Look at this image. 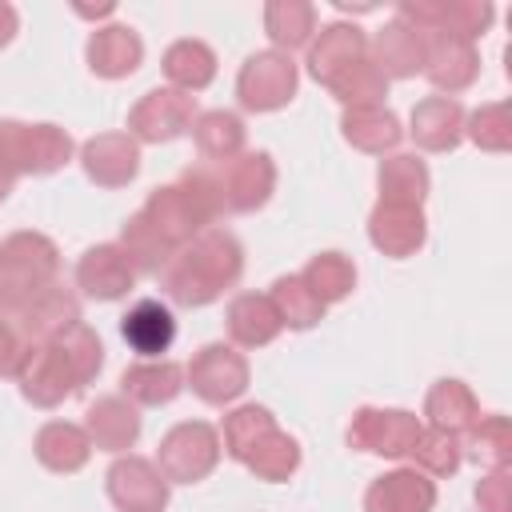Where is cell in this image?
Listing matches in <instances>:
<instances>
[{
  "instance_id": "4316f807",
  "label": "cell",
  "mask_w": 512,
  "mask_h": 512,
  "mask_svg": "<svg viewBox=\"0 0 512 512\" xmlns=\"http://www.w3.org/2000/svg\"><path fill=\"white\" fill-rule=\"evenodd\" d=\"M340 128H344V140H348L352 148L368 152V156L392 152V148L400 144V136H404L396 112L384 108V104H372V108H344Z\"/></svg>"
},
{
  "instance_id": "7c38bea8",
  "label": "cell",
  "mask_w": 512,
  "mask_h": 512,
  "mask_svg": "<svg viewBox=\"0 0 512 512\" xmlns=\"http://www.w3.org/2000/svg\"><path fill=\"white\" fill-rule=\"evenodd\" d=\"M76 324H80V300L68 288H60V284H48L40 296H32L16 312V332L28 344H56Z\"/></svg>"
},
{
  "instance_id": "52a82bcc",
  "label": "cell",
  "mask_w": 512,
  "mask_h": 512,
  "mask_svg": "<svg viewBox=\"0 0 512 512\" xmlns=\"http://www.w3.org/2000/svg\"><path fill=\"white\" fill-rule=\"evenodd\" d=\"M188 388L204 400V404H232L236 396H244L248 388V360L232 348V344H204L188 368H184Z\"/></svg>"
},
{
  "instance_id": "603a6c76",
  "label": "cell",
  "mask_w": 512,
  "mask_h": 512,
  "mask_svg": "<svg viewBox=\"0 0 512 512\" xmlns=\"http://www.w3.org/2000/svg\"><path fill=\"white\" fill-rule=\"evenodd\" d=\"M72 160V136L56 124H20L16 128V168L20 176H48Z\"/></svg>"
},
{
  "instance_id": "7a4b0ae2",
  "label": "cell",
  "mask_w": 512,
  "mask_h": 512,
  "mask_svg": "<svg viewBox=\"0 0 512 512\" xmlns=\"http://www.w3.org/2000/svg\"><path fill=\"white\" fill-rule=\"evenodd\" d=\"M60 252L44 232H12L0 240V308L20 312L32 296L56 284Z\"/></svg>"
},
{
  "instance_id": "ab89813d",
  "label": "cell",
  "mask_w": 512,
  "mask_h": 512,
  "mask_svg": "<svg viewBox=\"0 0 512 512\" xmlns=\"http://www.w3.org/2000/svg\"><path fill=\"white\" fill-rule=\"evenodd\" d=\"M464 436H468L472 456H476L488 472H496V468H508V464H512V424H508V416H500V412L480 416Z\"/></svg>"
},
{
  "instance_id": "f6af8a7d",
  "label": "cell",
  "mask_w": 512,
  "mask_h": 512,
  "mask_svg": "<svg viewBox=\"0 0 512 512\" xmlns=\"http://www.w3.org/2000/svg\"><path fill=\"white\" fill-rule=\"evenodd\" d=\"M16 28H20V16H16V8L0 0V48H4V44H12Z\"/></svg>"
},
{
  "instance_id": "cb8c5ba5",
  "label": "cell",
  "mask_w": 512,
  "mask_h": 512,
  "mask_svg": "<svg viewBox=\"0 0 512 512\" xmlns=\"http://www.w3.org/2000/svg\"><path fill=\"white\" fill-rule=\"evenodd\" d=\"M120 336L128 340V348L144 360H160V352L172 348L176 340V320L160 300H136L124 316H120Z\"/></svg>"
},
{
  "instance_id": "5b68a950",
  "label": "cell",
  "mask_w": 512,
  "mask_h": 512,
  "mask_svg": "<svg viewBox=\"0 0 512 512\" xmlns=\"http://www.w3.org/2000/svg\"><path fill=\"white\" fill-rule=\"evenodd\" d=\"M420 416L408 408H356L348 424V444L384 460H404L420 436Z\"/></svg>"
},
{
  "instance_id": "60d3db41",
  "label": "cell",
  "mask_w": 512,
  "mask_h": 512,
  "mask_svg": "<svg viewBox=\"0 0 512 512\" xmlns=\"http://www.w3.org/2000/svg\"><path fill=\"white\" fill-rule=\"evenodd\" d=\"M464 136L484 152H508L512 148V112L504 100L480 104L472 116H464Z\"/></svg>"
},
{
  "instance_id": "d4e9b609",
  "label": "cell",
  "mask_w": 512,
  "mask_h": 512,
  "mask_svg": "<svg viewBox=\"0 0 512 512\" xmlns=\"http://www.w3.org/2000/svg\"><path fill=\"white\" fill-rule=\"evenodd\" d=\"M224 324H228V336H232V344H240V348H264V344H272L276 336H280V316H276V308H272V300L268 296H260V292H240V296H232V304H228V312H224Z\"/></svg>"
},
{
  "instance_id": "d6986e66",
  "label": "cell",
  "mask_w": 512,
  "mask_h": 512,
  "mask_svg": "<svg viewBox=\"0 0 512 512\" xmlns=\"http://www.w3.org/2000/svg\"><path fill=\"white\" fill-rule=\"evenodd\" d=\"M144 60V40L128 24H104L88 36V68L100 80H124L140 68Z\"/></svg>"
},
{
  "instance_id": "ac0fdd59",
  "label": "cell",
  "mask_w": 512,
  "mask_h": 512,
  "mask_svg": "<svg viewBox=\"0 0 512 512\" xmlns=\"http://www.w3.org/2000/svg\"><path fill=\"white\" fill-rule=\"evenodd\" d=\"M80 428L88 432L92 448H100V452H128L136 444V436H140V412L124 396H100L96 404H88Z\"/></svg>"
},
{
  "instance_id": "f1b7e54d",
  "label": "cell",
  "mask_w": 512,
  "mask_h": 512,
  "mask_svg": "<svg viewBox=\"0 0 512 512\" xmlns=\"http://www.w3.org/2000/svg\"><path fill=\"white\" fill-rule=\"evenodd\" d=\"M376 184H380V200L384 204H412L420 208L424 196H428V164L412 152H396V156H384L380 168H376Z\"/></svg>"
},
{
  "instance_id": "5bb4252c",
  "label": "cell",
  "mask_w": 512,
  "mask_h": 512,
  "mask_svg": "<svg viewBox=\"0 0 512 512\" xmlns=\"http://www.w3.org/2000/svg\"><path fill=\"white\" fill-rule=\"evenodd\" d=\"M368 240L372 248H380L384 256L392 260H404V256H416L428 240V220L420 208L412 204H376L372 216H368Z\"/></svg>"
},
{
  "instance_id": "e575fe53",
  "label": "cell",
  "mask_w": 512,
  "mask_h": 512,
  "mask_svg": "<svg viewBox=\"0 0 512 512\" xmlns=\"http://www.w3.org/2000/svg\"><path fill=\"white\" fill-rule=\"evenodd\" d=\"M344 108H372V104H384V96H388V80H384V72L364 56V60H356V64H348L340 76H332L328 84H324Z\"/></svg>"
},
{
  "instance_id": "ba28073f",
  "label": "cell",
  "mask_w": 512,
  "mask_h": 512,
  "mask_svg": "<svg viewBox=\"0 0 512 512\" xmlns=\"http://www.w3.org/2000/svg\"><path fill=\"white\" fill-rule=\"evenodd\" d=\"M16 384H20L24 400L36 404V408H56L80 388L76 376H72V364L60 352V344H28L24 364L16 372Z\"/></svg>"
},
{
  "instance_id": "f35d334b",
  "label": "cell",
  "mask_w": 512,
  "mask_h": 512,
  "mask_svg": "<svg viewBox=\"0 0 512 512\" xmlns=\"http://www.w3.org/2000/svg\"><path fill=\"white\" fill-rule=\"evenodd\" d=\"M244 464H248L252 476H260V480H268V484H280V480H288V476L300 468V444H296L288 432L272 428V432L248 452Z\"/></svg>"
},
{
  "instance_id": "f546056e",
  "label": "cell",
  "mask_w": 512,
  "mask_h": 512,
  "mask_svg": "<svg viewBox=\"0 0 512 512\" xmlns=\"http://www.w3.org/2000/svg\"><path fill=\"white\" fill-rule=\"evenodd\" d=\"M164 76L176 92H204L216 80V52L204 40H176L164 52Z\"/></svg>"
},
{
  "instance_id": "4dcf8cb0",
  "label": "cell",
  "mask_w": 512,
  "mask_h": 512,
  "mask_svg": "<svg viewBox=\"0 0 512 512\" xmlns=\"http://www.w3.org/2000/svg\"><path fill=\"white\" fill-rule=\"evenodd\" d=\"M192 140H196V152L204 160H216V164H228L244 152V120L236 112H224V108H212V112H196L192 120Z\"/></svg>"
},
{
  "instance_id": "8992f818",
  "label": "cell",
  "mask_w": 512,
  "mask_h": 512,
  "mask_svg": "<svg viewBox=\"0 0 512 512\" xmlns=\"http://www.w3.org/2000/svg\"><path fill=\"white\" fill-rule=\"evenodd\" d=\"M196 120V96L176 92V88H152L136 100V108L128 112V136L140 144H168L176 136H184Z\"/></svg>"
},
{
  "instance_id": "44dd1931",
  "label": "cell",
  "mask_w": 512,
  "mask_h": 512,
  "mask_svg": "<svg viewBox=\"0 0 512 512\" xmlns=\"http://www.w3.org/2000/svg\"><path fill=\"white\" fill-rule=\"evenodd\" d=\"M412 140L424 152H452L464 140V108L456 96H424L412 108Z\"/></svg>"
},
{
  "instance_id": "83f0119b",
  "label": "cell",
  "mask_w": 512,
  "mask_h": 512,
  "mask_svg": "<svg viewBox=\"0 0 512 512\" xmlns=\"http://www.w3.org/2000/svg\"><path fill=\"white\" fill-rule=\"evenodd\" d=\"M424 416H428V428H444L452 436H464L480 420V400L472 396V388L464 380H436L428 388Z\"/></svg>"
},
{
  "instance_id": "277c9868",
  "label": "cell",
  "mask_w": 512,
  "mask_h": 512,
  "mask_svg": "<svg viewBox=\"0 0 512 512\" xmlns=\"http://www.w3.org/2000/svg\"><path fill=\"white\" fill-rule=\"evenodd\" d=\"M296 84H300V72L292 64V56H284L276 48H264V52H252L240 64L236 100L248 112H276L296 96Z\"/></svg>"
},
{
  "instance_id": "74e56055",
  "label": "cell",
  "mask_w": 512,
  "mask_h": 512,
  "mask_svg": "<svg viewBox=\"0 0 512 512\" xmlns=\"http://www.w3.org/2000/svg\"><path fill=\"white\" fill-rule=\"evenodd\" d=\"M408 456H412V468H420L432 480H444V476H452L460 468L464 444H460V436H452L444 428H420V436H416Z\"/></svg>"
},
{
  "instance_id": "7bdbcfd3",
  "label": "cell",
  "mask_w": 512,
  "mask_h": 512,
  "mask_svg": "<svg viewBox=\"0 0 512 512\" xmlns=\"http://www.w3.org/2000/svg\"><path fill=\"white\" fill-rule=\"evenodd\" d=\"M476 508L480 512H512V476H508V468H496L476 484Z\"/></svg>"
},
{
  "instance_id": "8d00e7d4",
  "label": "cell",
  "mask_w": 512,
  "mask_h": 512,
  "mask_svg": "<svg viewBox=\"0 0 512 512\" xmlns=\"http://www.w3.org/2000/svg\"><path fill=\"white\" fill-rule=\"evenodd\" d=\"M268 300H272V308H276V316H280L284 328L304 332V328H316L324 320V304L312 296V288L300 276H280L272 284Z\"/></svg>"
},
{
  "instance_id": "8fae6325",
  "label": "cell",
  "mask_w": 512,
  "mask_h": 512,
  "mask_svg": "<svg viewBox=\"0 0 512 512\" xmlns=\"http://www.w3.org/2000/svg\"><path fill=\"white\" fill-rule=\"evenodd\" d=\"M272 188H276V164L268 152H240L220 172L224 212H256L268 204Z\"/></svg>"
},
{
  "instance_id": "3957f363",
  "label": "cell",
  "mask_w": 512,
  "mask_h": 512,
  "mask_svg": "<svg viewBox=\"0 0 512 512\" xmlns=\"http://www.w3.org/2000/svg\"><path fill=\"white\" fill-rule=\"evenodd\" d=\"M220 432L204 420H184L160 436L156 468L168 484H196L220 464Z\"/></svg>"
},
{
  "instance_id": "ee69618b",
  "label": "cell",
  "mask_w": 512,
  "mask_h": 512,
  "mask_svg": "<svg viewBox=\"0 0 512 512\" xmlns=\"http://www.w3.org/2000/svg\"><path fill=\"white\" fill-rule=\"evenodd\" d=\"M24 352H28V340L8 320H0V376H12L16 380V372L24 364Z\"/></svg>"
},
{
  "instance_id": "ffe728a7",
  "label": "cell",
  "mask_w": 512,
  "mask_h": 512,
  "mask_svg": "<svg viewBox=\"0 0 512 512\" xmlns=\"http://www.w3.org/2000/svg\"><path fill=\"white\" fill-rule=\"evenodd\" d=\"M364 56H368L364 28H356V24H324L316 32V40L308 44V72L320 84H328L332 76H340L348 64H356Z\"/></svg>"
},
{
  "instance_id": "9c48e42d",
  "label": "cell",
  "mask_w": 512,
  "mask_h": 512,
  "mask_svg": "<svg viewBox=\"0 0 512 512\" xmlns=\"http://www.w3.org/2000/svg\"><path fill=\"white\" fill-rule=\"evenodd\" d=\"M480 72V52L456 32H424V76L440 96L464 92Z\"/></svg>"
},
{
  "instance_id": "836d02e7",
  "label": "cell",
  "mask_w": 512,
  "mask_h": 512,
  "mask_svg": "<svg viewBox=\"0 0 512 512\" xmlns=\"http://www.w3.org/2000/svg\"><path fill=\"white\" fill-rule=\"evenodd\" d=\"M300 280H304V284L312 288V296L328 308V304L344 300V296L356 288V264H352L344 252H320V256H312V260L304 264Z\"/></svg>"
},
{
  "instance_id": "9a60e30c",
  "label": "cell",
  "mask_w": 512,
  "mask_h": 512,
  "mask_svg": "<svg viewBox=\"0 0 512 512\" xmlns=\"http://www.w3.org/2000/svg\"><path fill=\"white\" fill-rule=\"evenodd\" d=\"M436 480L420 468H392L376 476L364 492V512H432Z\"/></svg>"
},
{
  "instance_id": "7402d4cb",
  "label": "cell",
  "mask_w": 512,
  "mask_h": 512,
  "mask_svg": "<svg viewBox=\"0 0 512 512\" xmlns=\"http://www.w3.org/2000/svg\"><path fill=\"white\" fill-rule=\"evenodd\" d=\"M184 392V368L176 360H136L120 376V396L136 408H160L172 404Z\"/></svg>"
},
{
  "instance_id": "30bf717a",
  "label": "cell",
  "mask_w": 512,
  "mask_h": 512,
  "mask_svg": "<svg viewBox=\"0 0 512 512\" xmlns=\"http://www.w3.org/2000/svg\"><path fill=\"white\" fill-rule=\"evenodd\" d=\"M108 500L120 512H164L168 508V480L144 456H120L108 468Z\"/></svg>"
},
{
  "instance_id": "e0dca14e",
  "label": "cell",
  "mask_w": 512,
  "mask_h": 512,
  "mask_svg": "<svg viewBox=\"0 0 512 512\" xmlns=\"http://www.w3.org/2000/svg\"><path fill=\"white\" fill-rule=\"evenodd\" d=\"M132 280H136V272H132L128 256L120 252V244H96L76 264V288L92 300H120V296H128Z\"/></svg>"
},
{
  "instance_id": "b9f144b4",
  "label": "cell",
  "mask_w": 512,
  "mask_h": 512,
  "mask_svg": "<svg viewBox=\"0 0 512 512\" xmlns=\"http://www.w3.org/2000/svg\"><path fill=\"white\" fill-rule=\"evenodd\" d=\"M56 344H60L64 360L72 364V376H76V384H88V380H96V372L104 368V344H100V336H96L88 324H76V328H72L68 336H60Z\"/></svg>"
},
{
  "instance_id": "4fadbf2b",
  "label": "cell",
  "mask_w": 512,
  "mask_h": 512,
  "mask_svg": "<svg viewBox=\"0 0 512 512\" xmlns=\"http://www.w3.org/2000/svg\"><path fill=\"white\" fill-rule=\"evenodd\" d=\"M80 164H84V172H88L92 184H100V188H124L140 172V144L128 132H100V136L84 140Z\"/></svg>"
},
{
  "instance_id": "d6a6232c",
  "label": "cell",
  "mask_w": 512,
  "mask_h": 512,
  "mask_svg": "<svg viewBox=\"0 0 512 512\" xmlns=\"http://www.w3.org/2000/svg\"><path fill=\"white\" fill-rule=\"evenodd\" d=\"M120 252L128 256L132 272H164L168 260L176 256L172 244L148 224L144 212H132V216L124 220V228H120Z\"/></svg>"
},
{
  "instance_id": "d590c367",
  "label": "cell",
  "mask_w": 512,
  "mask_h": 512,
  "mask_svg": "<svg viewBox=\"0 0 512 512\" xmlns=\"http://www.w3.org/2000/svg\"><path fill=\"white\" fill-rule=\"evenodd\" d=\"M276 428V416L264 408V404H240L224 416V428H220V440H224V452L232 460H248V452Z\"/></svg>"
},
{
  "instance_id": "6da1fadb",
  "label": "cell",
  "mask_w": 512,
  "mask_h": 512,
  "mask_svg": "<svg viewBox=\"0 0 512 512\" xmlns=\"http://www.w3.org/2000/svg\"><path fill=\"white\" fill-rule=\"evenodd\" d=\"M244 272V248L224 228H204L192 244H184L164 268V292L184 308L212 304L224 288H232Z\"/></svg>"
},
{
  "instance_id": "1f68e13d",
  "label": "cell",
  "mask_w": 512,
  "mask_h": 512,
  "mask_svg": "<svg viewBox=\"0 0 512 512\" xmlns=\"http://www.w3.org/2000/svg\"><path fill=\"white\" fill-rule=\"evenodd\" d=\"M264 32L276 44V52L308 48L316 36V8L308 0H268L264 4Z\"/></svg>"
},
{
  "instance_id": "2e32d148",
  "label": "cell",
  "mask_w": 512,
  "mask_h": 512,
  "mask_svg": "<svg viewBox=\"0 0 512 512\" xmlns=\"http://www.w3.org/2000/svg\"><path fill=\"white\" fill-rule=\"evenodd\" d=\"M368 60L384 72V80H408L424 72V32L396 16L368 40Z\"/></svg>"
},
{
  "instance_id": "484cf974",
  "label": "cell",
  "mask_w": 512,
  "mask_h": 512,
  "mask_svg": "<svg viewBox=\"0 0 512 512\" xmlns=\"http://www.w3.org/2000/svg\"><path fill=\"white\" fill-rule=\"evenodd\" d=\"M36 460L48 468V472H80L92 456V440L80 424H68V420H48L40 432H36Z\"/></svg>"
}]
</instances>
